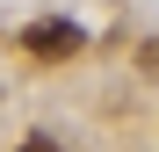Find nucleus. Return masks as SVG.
<instances>
[{"label": "nucleus", "instance_id": "f257e3e1", "mask_svg": "<svg viewBox=\"0 0 159 152\" xmlns=\"http://www.w3.org/2000/svg\"><path fill=\"white\" fill-rule=\"evenodd\" d=\"M22 51H29V58H72L80 29L72 22H29V29H22Z\"/></svg>", "mask_w": 159, "mask_h": 152}, {"label": "nucleus", "instance_id": "f03ea898", "mask_svg": "<svg viewBox=\"0 0 159 152\" xmlns=\"http://www.w3.org/2000/svg\"><path fill=\"white\" fill-rule=\"evenodd\" d=\"M138 72H145V80H159V36H145V44H138Z\"/></svg>", "mask_w": 159, "mask_h": 152}, {"label": "nucleus", "instance_id": "7ed1b4c3", "mask_svg": "<svg viewBox=\"0 0 159 152\" xmlns=\"http://www.w3.org/2000/svg\"><path fill=\"white\" fill-rule=\"evenodd\" d=\"M22 152H58V138H29V145H22Z\"/></svg>", "mask_w": 159, "mask_h": 152}]
</instances>
